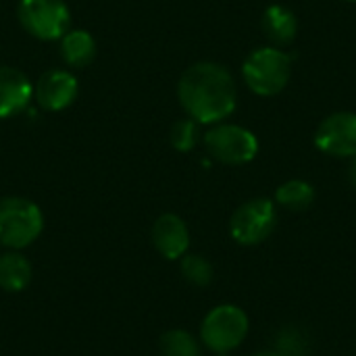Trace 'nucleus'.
Instances as JSON below:
<instances>
[{"mask_svg": "<svg viewBox=\"0 0 356 356\" xmlns=\"http://www.w3.org/2000/svg\"><path fill=\"white\" fill-rule=\"evenodd\" d=\"M44 227V217L38 204L27 198L8 196L0 200V242L8 248L29 246Z\"/></svg>", "mask_w": 356, "mask_h": 356, "instance_id": "obj_4", "label": "nucleus"}, {"mask_svg": "<svg viewBox=\"0 0 356 356\" xmlns=\"http://www.w3.org/2000/svg\"><path fill=\"white\" fill-rule=\"evenodd\" d=\"M277 225V211L271 198H252L236 209L229 221L232 238L242 246L265 242Z\"/></svg>", "mask_w": 356, "mask_h": 356, "instance_id": "obj_6", "label": "nucleus"}, {"mask_svg": "<svg viewBox=\"0 0 356 356\" xmlns=\"http://www.w3.org/2000/svg\"><path fill=\"white\" fill-rule=\"evenodd\" d=\"M152 244L165 259H181L190 248V232L186 221L173 213L161 215L152 225Z\"/></svg>", "mask_w": 356, "mask_h": 356, "instance_id": "obj_10", "label": "nucleus"}, {"mask_svg": "<svg viewBox=\"0 0 356 356\" xmlns=\"http://www.w3.org/2000/svg\"><path fill=\"white\" fill-rule=\"evenodd\" d=\"M177 98L190 119L215 125L236 111L238 90L223 65L202 60L184 71L177 83Z\"/></svg>", "mask_w": 356, "mask_h": 356, "instance_id": "obj_1", "label": "nucleus"}, {"mask_svg": "<svg viewBox=\"0 0 356 356\" xmlns=\"http://www.w3.org/2000/svg\"><path fill=\"white\" fill-rule=\"evenodd\" d=\"M242 77L257 96H275L292 77V58L275 46L257 48L246 56Z\"/></svg>", "mask_w": 356, "mask_h": 356, "instance_id": "obj_2", "label": "nucleus"}, {"mask_svg": "<svg viewBox=\"0 0 356 356\" xmlns=\"http://www.w3.org/2000/svg\"><path fill=\"white\" fill-rule=\"evenodd\" d=\"M181 275L192 286L204 288L213 282V265L200 254H184L181 257Z\"/></svg>", "mask_w": 356, "mask_h": 356, "instance_id": "obj_17", "label": "nucleus"}, {"mask_svg": "<svg viewBox=\"0 0 356 356\" xmlns=\"http://www.w3.org/2000/svg\"><path fill=\"white\" fill-rule=\"evenodd\" d=\"M348 179L356 188V154L350 159V165H348Z\"/></svg>", "mask_w": 356, "mask_h": 356, "instance_id": "obj_20", "label": "nucleus"}, {"mask_svg": "<svg viewBox=\"0 0 356 356\" xmlns=\"http://www.w3.org/2000/svg\"><path fill=\"white\" fill-rule=\"evenodd\" d=\"M161 353L163 356H202V348L192 334L184 330H171L161 338Z\"/></svg>", "mask_w": 356, "mask_h": 356, "instance_id": "obj_16", "label": "nucleus"}, {"mask_svg": "<svg viewBox=\"0 0 356 356\" xmlns=\"http://www.w3.org/2000/svg\"><path fill=\"white\" fill-rule=\"evenodd\" d=\"M252 356H280L275 350H261V353H254Z\"/></svg>", "mask_w": 356, "mask_h": 356, "instance_id": "obj_21", "label": "nucleus"}, {"mask_svg": "<svg viewBox=\"0 0 356 356\" xmlns=\"http://www.w3.org/2000/svg\"><path fill=\"white\" fill-rule=\"evenodd\" d=\"M219 356H227V355H219Z\"/></svg>", "mask_w": 356, "mask_h": 356, "instance_id": "obj_23", "label": "nucleus"}, {"mask_svg": "<svg viewBox=\"0 0 356 356\" xmlns=\"http://www.w3.org/2000/svg\"><path fill=\"white\" fill-rule=\"evenodd\" d=\"M60 56L69 67H88L96 56V42L86 29L67 31L60 38Z\"/></svg>", "mask_w": 356, "mask_h": 356, "instance_id": "obj_13", "label": "nucleus"}, {"mask_svg": "<svg viewBox=\"0 0 356 356\" xmlns=\"http://www.w3.org/2000/svg\"><path fill=\"white\" fill-rule=\"evenodd\" d=\"M275 202L288 211H307L315 202V188L307 179H288L275 190Z\"/></svg>", "mask_w": 356, "mask_h": 356, "instance_id": "obj_15", "label": "nucleus"}, {"mask_svg": "<svg viewBox=\"0 0 356 356\" xmlns=\"http://www.w3.org/2000/svg\"><path fill=\"white\" fill-rule=\"evenodd\" d=\"M346 2H356V0H346Z\"/></svg>", "mask_w": 356, "mask_h": 356, "instance_id": "obj_22", "label": "nucleus"}, {"mask_svg": "<svg viewBox=\"0 0 356 356\" xmlns=\"http://www.w3.org/2000/svg\"><path fill=\"white\" fill-rule=\"evenodd\" d=\"M248 330V315L240 307L219 305L204 317L200 325V340L209 350L217 355H227L246 340Z\"/></svg>", "mask_w": 356, "mask_h": 356, "instance_id": "obj_3", "label": "nucleus"}, {"mask_svg": "<svg viewBox=\"0 0 356 356\" xmlns=\"http://www.w3.org/2000/svg\"><path fill=\"white\" fill-rule=\"evenodd\" d=\"M171 146L179 152H190L198 142V123L194 119H179L171 127Z\"/></svg>", "mask_w": 356, "mask_h": 356, "instance_id": "obj_18", "label": "nucleus"}, {"mask_svg": "<svg viewBox=\"0 0 356 356\" xmlns=\"http://www.w3.org/2000/svg\"><path fill=\"white\" fill-rule=\"evenodd\" d=\"M315 146L336 159H353L356 154V113L340 111L325 117L315 131Z\"/></svg>", "mask_w": 356, "mask_h": 356, "instance_id": "obj_8", "label": "nucleus"}, {"mask_svg": "<svg viewBox=\"0 0 356 356\" xmlns=\"http://www.w3.org/2000/svg\"><path fill=\"white\" fill-rule=\"evenodd\" d=\"M204 146L215 161L225 165H246L259 154L257 136L232 123H215V127L204 134Z\"/></svg>", "mask_w": 356, "mask_h": 356, "instance_id": "obj_5", "label": "nucleus"}, {"mask_svg": "<svg viewBox=\"0 0 356 356\" xmlns=\"http://www.w3.org/2000/svg\"><path fill=\"white\" fill-rule=\"evenodd\" d=\"M31 265L19 252L0 257V288L6 292H21L31 282Z\"/></svg>", "mask_w": 356, "mask_h": 356, "instance_id": "obj_14", "label": "nucleus"}, {"mask_svg": "<svg viewBox=\"0 0 356 356\" xmlns=\"http://www.w3.org/2000/svg\"><path fill=\"white\" fill-rule=\"evenodd\" d=\"M261 27H263L267 40H271L275 46H286V44H290L296 38L298 21H296V15L288 6L271 4L263 13Z\"/></svg>", "mask_w": 356, "mask_h": 356, "instance_id": "obj_12", "label": "nucleus"}, {"mask_svg": "<svg viewBox=\"0 0 356 356\" xmlns=\"http://www.w3.org/2000/svg\"><path fill=\"white\" fill-rule=\"evenodd\" d=\"M33 96V86L15 67H0V119L21 113Z\"/></svg>", "mask_w": 356, "mask_h": 356, "instance_id": "obj_11", "label": "nucleus"}, {"mask_svg": "<svg viewBox=\"0 0 356 356\" xmlns=\"http://www.w3.org/2000/svg\"><path fill=\"white\" fill-rule=\"evenodd\" d=\"M19 21L38 40H60L71 25L69 6L63 0H21Z\"/></svg>", "mask_w": 356, "mask_h": 356, "instance_id": "obj_7", "label": "nucleus"}, {"mask_svg": "<svg viewBox=\"0 0 356 356\" xmlns=\"http://www.w3.org/2000/svg\"><path fill=\"white\" fill-rule=\"evenodd\" d=\"M273 350L280 356H305L307 355V344L296 330H286L280 336L277 348H273Z\"/></svg>", "mask_w": 356, "mask_h": 356, "instance_id": "obj_19", "label": "nucleus"}, {"mask_svg": "<svg viewBox=\"0 0 356 356\" xmlns=\"http://www.w3.org/2000/svg\"><path fill=\"white\" fill-rule=\"evenodd\" d=\"M79 86L73 73L63 71V69H54V71H46L38 83H35V100L44 111L56 113L67 108L69 104H73V100L77 98Z\"/></svg>", "mask_w": 356, "mask_h": 356, "instance_id": "obj_9", "label": "nucleus"}]
</instances>
